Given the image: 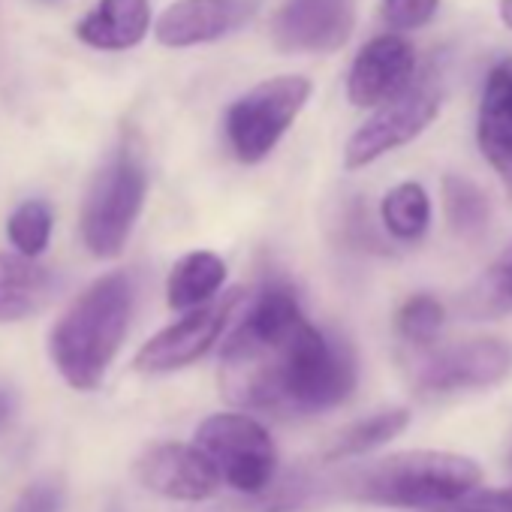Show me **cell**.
<instances>
[{"label":"cell","instance_id":"30","mask_svg":"<svg viewBox=\"0 0 512 512\" xmlns=\"http://www.w3.org/2000/svg\"><path fill=\"white\" fill-rule=\"evenodd\" d=\"M43 4H55V0H43Z\"/></svg>","mask_w":512,"mask_h":512},{"label":"cell","instance_id":"6","mask_svg":"<svg viewBox=\"0 0 512 512\" xmlns=\"http://www.w3.org/2000/svg\"><path fill=\"white\" fill-rule=\"evenodd\" d=\"M193 443L238 494L256 500L275 485L278 446L260 419L247 413H214L196 428Z\"/></svg>","mask_w":512,"mask_h":512},{"label":"cell","instance_id":"1","mask_svg":"<svg viewBox=\"0 0 512 512\" xmlns=\"http://www.w3.org/2000/svg\"><path fill=\"white\" fill-rule=\"evenodd\" d=\"M359 383L347 338L302 320L281 341L235 332L220 347V389L229 404L275 416H311L341 407Z\"/></svg>","mask_w":512,"mask_h":512},{"label":"cell","instance_id":"2","mask_svg":"<svg viewBox=\"0 0 512 512\" xmlns=\"http://www.w3.org/2000/svg\"><path fill=\"white\" fill-rule=\"evenodd\" d=\"M133 317V281L109 272L82 290L52 326L49 356L58 374L79 392H94L106 380Z\"/></svg>","mask_w":512,"mask_h":512},{"label":"cell","instance_id":"17","mask_svg":"<svg viewBox=\"0 0 512 512\" xmlns=\"http://www.w3.org/2000/svg\"><path fill=\"white\" fill-rule=\"evenodd\" d=\"M226 281V263L211 250H193L172 266L166 281V302L172 311H196L214 302Z\"/></svg>","mask_w":512,"mask_h":512},{"label":"cell","instance_id":"22","mask_svg":"<svg viewBox=\"0 0 512 512\" xmlns=\"http://www.w3.org/2000/svg\"><path fill=\"white\" fill-rule=\"evenodd\" d=\"M52 226H55V217H52L49 202L28 199V202H22L10 214V220H7V238L16 247V253L28 256V260H37V256L52 241Z\"/></svg>","mask_w":512,"mask_h":512},{"label":"cell","instance_id":"25","mask_svg":"<svg viewBox=\"0 0 512 512\" xmlns=\"http://www.w3.org/2000/svg\"><path fill=\"white\" fill-rule=\"evenodd\" d=\"M64 503V491L61 485L52 482H37L31 485L13 506V512H61Z\"/></svg>","mask_w":512,"mask_h":512},{"label":"cell","instance_id":"27","mask_svg":"<svg viewBox=\"0 0 512 512\" xmlns=\"http://www.w3.org/2000/svg\"><path fill=\"white\" fill-rule=\"evenodd\" d=\"M13 419V395L0 386V431H4V425Z\"/></svg>","mask_w":512,"mask_h":512},{"label":"cell","instance_id":"28","mask_svg":"<svg viewBox=\"0 0 512 512\" xmlns=\"http://www.w3.org/2000/svg\"><path fill=\"white\" fill-rule=\"evenodd\" d=\"M500 22L512 31V0H500Z\"/></svg>","mask_w":512,"mask_h":512},{"label":"cell","instance_id":"14","mask_svg":"<svg viewBox=\"0 0 512 512\" xmlns=\"http://www.w3.org/2000/svg\"><path fill=\"white\" fill-rule=\"evenodd\" d=\"M476 142L512 196V58L500 61L485 79L476 118Z\"/></svg>","mask_w":512,"mask_h":512},{"label":"cell","instance_id":"13","mask_svg":"<svg viewBox=\"0 0 512 512\" xmlns=\"http://www.w3.org/2000/svg\"><path fill=\"white\" fill-rule=\"evenodd\" d=\"M256 4L260 0H175L160 13L154 37L166 49L205 46L238 31L256 13Z\"/></svg>","mask_w":512,"mask_h":512},{"label":"cell","instance_id":"19","mask_svg":"<svg viewBox=\"0 0 512 512\" xmlns=\"http://www.w3.org/2000/svg\"><path fill=\"white\" fill-rule=\"evenodd\" d=\"M380 217L389 235H395L398 241H419L431 223V199L422 184L401 181L383 196Z\"/></svg>","mask_w":512,"mask_h":512},{"label":"cell","instance_id":"12","mask_svg":"<svg viewBox=\"0 0 512 512\" xmlns=\"http://www.w3.org/2000/svg\"><path fill=\"white\" fill-rule=\"evenodd\" d=\"M416 82V52L398 34L374 37L356 55L347 76V97L359 109H380Z\"/></svg>","mask_w":512,"mask_h":512},{"label":"cell","instance_id":"24","mask_svg":"<svg viewBox=\"0 0 512 512\" xmlns=\"http://www.w3.org/2000/svg\"><path fill=\"white\" fill-rule=\"evenodd\" d=\"M440 7V0H383L380 16L392 31H419L425 28Z\"/></svg>","mask_w":512,"mask_h":512},{"label":"cell","instance_id":"10","mask_svg":"<svg viewBox=\"0 0 512 512\" xmlns=\"http://www.w3.org/2000/svg\"><path fill=\"white\" fill-rule=\"evenodd\" d=\"M356 28V0H284L272 19V40L287 55L338 52Z\"/></svg>","mask_w":512,"mask_h":512},{"label":"cell","instance_id":"9","mask_svg":"<svg viewBox=\"0 0 512 512\" xmlns=\"http://www.w3.org/2000/svg\"><path fill=\"white\" fill-rule=\"evenodd\" d=\"M244 302L241 290H232L196 311H187L178 323L157 332L133 359V368L142 374H169L199 362L226 329L229 317H235L238 305Z\"/></svg>","mask_w":512,"mask_h":512},{"label":"cell","instance_id":"21","mask_svg":"<svg viewBox=\"0 0 512 512\" xmlns=\"http://www.w3.org/2000/svg\"><path fill=\"white\" fill-rule=\"evenodd\" d=\"M464 311L473 320H491L512 311V241L488 266V272L473 284L464 299Z\"/></svg>","mask_w":512,"mask_h":512},{"label":"cell","instance_id":"15","mask_svg":"<svg viewBox=\"0 0 512 512\" xmlns=\"http://www.w3.org/2000/svg\"><path fill=\"white\" fill-rule=\"evenodd\" d=\"M151 28V0H97L76 25V37L100 52H124L145 40Z\"/></svg>","mask_w":512,"mask_h":512},{"label":"cell","instance_id":"31","mask_svg":"<svg viewBox=\"0 0 512 512\" xmlns=\"http://www.w3.org/2000/svg\"><path fill=\"white\" fill-rule=\"evenodd\" d=\"M509 464H512V455H509Z\"/></svg>","mask_w":512,"mask_h":512},{"label":"cell","instance_id":"26","mask_svg":"<svg viewBox=\"0 0 512 512\" xmlns=\"http://www.w3.org/2000/svg\"><path fill=\"white\" fill-rule=\"evenodd\" d=\"M473 512H512V485L509 488H497V491H473L467 500L455 503Z\"/></svg>","mask_w":512,"mask_h":512},{"label":"cell","instance_id":"5","mask_svg":"<svg viewBox=\"0 0 512 512\" xmlns=\"http://www.w3.org/2000/svg\"><path fill=\"white\" fill-rule=\"evenodd\" d=\"M311 100V82L305 76H275L253 85L241 94L223 118L226 142L235 160L253 166L263 163L287 130L296 124L299 112Z\"/></svg>","mask_w":512,"mask_h":512},{"label":"cell","instance_id":"29","mask_svg":"<svg viewBox=\"0 0 512 512\" xmlns=\"http://www.w3.org/2000/svg\"><path fill=\"white\" fill-rule=\"evenodd\" d=\"M437 512H473V509H464V506H452V509H437Z\"/></svg>","mask_w":512,"mask_h":512},{"label":"cell","instance_id":"16","mask_svg":"<svg viewBox=\"0 0 512 512\" xmlns=\"http://www.w3.org/2000/svg\"><path fill=\"white\" fill-rule=\"evenodd\" d=\"M55 290V278L22 253H0V323H19L37 314Z\"/></svg>","mask_w":512,"mask_h":512},{"label":"cell","instance_id":"3","mask_svg":"<svg viewBox=\"0 0 512 512\" xmlns=\"http://www.w3.org/2000/svg\"><path fill=\"white\" fill-rule=\"evenodd\" d=\"M482 482L473 458L443 449H413L380 458L350 476V494L374 506L440 509L467 500Z\"/></svg>","mask_w":512,"mask_h":512},{"label":"cell","instance_id":"23","mask_svg":"<svg viewBox=\"0 0 512 512\" xmlns=\"http://www.w3.org/2000/svg\"><path fill=\"white\" fill-rule=\"evenodd\" d=\"M443 323H446V308L431 293L410 296L398 311V335L416 347L431 344L437 338V332L443 329Z\"/></svg>","mask_w":512,"mask_h":512},{"label":"cell","instance_id":"4","mask_svg":"<svg viewBox=\"0 0 512 512\" xmlns=\"http://www.w3.org/2000/svg\"><path fill=\"white\" fill-rule=\"evenodd\" d=\"M148 193V172L142 157L121 145L115 157L97 172L82 205V241L97 260H115L130 241Z\"/></svg>","mask_w":512,"mask_h":512},{"label":"cell","instance_id":"20","mask_svg":"<svg viewBox=\"0 0 512 512\" xmlns=\"http://www.w3.org/2000/svg\"><path fill=\"white\" fill-rule=\"evenodd\" d=\"M443 211L455 235L479 238L491 223V202L479 184L461 175L443 178Z\"/></svg>","mask_w":512,"mask_h":512},{"label":"cell","instance_id":"7","mask_svg":"<svg viewBox=\"0 0 512 512\" xmlns=\"http://www.w3.org/2000/svg\"><path fill=\"white\" fill-rule=\"evenodd\" d=\"M440 85L434 79H416L404 94L383 103L347 142L344 166L365 169L383 154L422 136L440 112Z\"/></svg>","mask_w":512,"mask_h":512},{"label":"cell","instance_id":"18","mask_svg":"<svg viewBox=\"0 0 512 512\" xmlns=\"http://www.w3.org/2000/svg\"><path fill=\"white\" fill-rule=\"evenodd\" d=\"M410 419H413V413L407 407H389V410H380L368 419H359L335 437V443L326 449V458L329 461L362 458V455L386 446L389 440H395L410 425Z\"/></svg>","mask_w":512,"mask_h":512},{"label":"cell","instance_id":"8","mask_svg":"<svg viewBox=\"0 0 512 512\" xmlns=\"http://www.w3.org/2000/svg\"><path fill=\"white\" fill-rule=\"evenodd\" d=\"M512 374V344L503 338H470L431 350L413 362V386L422 395L488 389Z\"/></svg>","mask_w":512,"mask_h":512},{"label":"cell","instance_id":"11","mask_svg":"<svg viewBox=\"0 0 512 512\" xmlns=\"http://www.w3.org/2000/svg\"><path fill=\"white\" fill-rule=\"evenodd\" d=\"M136 479L148 491L181 503L211 500L223 485L220 473L196 443H157L145 449L136 461Z\"/></svg>","mask_w":512,"mask_h":512}]
</instances>
